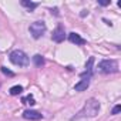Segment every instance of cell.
Masks as SVG:
<instances>
[{"instance_id":"obj_1","label":"cell","mask_w":121,"mask_h":121,"mask_svg":"<svg viewBox=\"0 0 121 121\" xmlns=\"http://www.w3.org/2000/svg\"><path fill=\"white\" fill-rule=\"evenodd\" d=\"M98 111H100V103H98V100L90 98V100L86 101L84 107L78 111V114H77L73 120H76V118H83V117H95V115L98 114Z\"/></svg>"},{"instance_id":"obj_2","label":"cell","mask_w":121,"mask_h":121,"mask_svg":"<svg viewBox=\"0 0 121 121\" xmlns=\"http://www.w3.org/2000/svg\"><path fill=\"white\" fill-rule=\"evenodd\" d=\"M10 61L16 66H27L29 64V57L26 53H23L22 50H14L10 53Z\"/></svg>"},{"instance_id":"obj_3","label":"cell","mask_w":121,"mask_h":121,"mask_svg":"<svg viewBox=\"0 0 121 121\" xmlns=\"http://www.w3.org/2000/svg\"><path fill=\"white\" fill-rule=\"evenodd\" d=\"M98 69L101 73L104 74H110V73H115L118 70V66L114 60H103V61L98 64Z\"/></svg>"},{"instance_id":"obj_4","label":"cell","mask_w":121,"mask_h":121,"mask_svg":"<svg viewBox=\"0 0 121 121\" xmlns=\"http://www.w3.org/2000/svg\"><path fill=\"white\" fill-rule=\"evenodd\" d=\"M44 31H46V23L41 20H37L30 26V33L34 39H40L44 34Z\"/></svg>"},{"instance_id":"obj_5","label":"cell","mask_w":121,"mask_h":121,"mask_svg":"<svg viewBox=\"0 0 121 121\" xmlns=\"http://www.w3.org/2000/svg\"><path fill=\"white\" fill-rule=\"evenodd\" d=\"M64 37H66V31H64V27H63V26H58V27L53 31V34H51V39H53V41H56V43H61V41L64 40Z\"/></svg>"},{"instance_id":"obj_6","label":"cell","mask_w":121,"mask_h":121,"mask_svg":"<svg viewBox=\"0 0 121 121\" xmlns=\"http://www.w3.org/2000/svg\"><path fill=\"white\" fill-rule=\"evenodd\" d=\"M23 118L26 120H30V121H39L43 118V115L39 112V111H34V110H26L23 112Z\"/></svg>"},{"instance_id":"obj_7","label":"cell","mask_w":121,"mask_h":121,"mask_svg":"<svg viewBox=\"0 0 121 121\" xmlns=\"http://www.w3.org/2000/svg\"><path fill=\"white\" fill-rule=\"evenodd\" d=\"M69 40H70L71 43H74V44H78V46H81V44L86 43V40H84L80 34H77V33H70V34H69Z\"/></svg>"},{"instance_id":"obj_8","label":"cell","mask_w":121,"mask_h":121,"mask_svg":"<svg viewBox=\"0 0 121 121\" xmlns=\"http://www.w3.org/2000/svg\"><path fill=\"white\" fill-rule=\"evenodd\" d=\"M88 86H90V81L86 78V80H81L80 83H77V84L74 86V90H76V91H84V90L88 88Z\"/></svg>"},{"instance_id":"obj_9","label":"cell","mask_w":121,"mask_h":121,"mask_svg":"<svg viewBox=\"0 0 121 121\" xmlns=\"http://www.w3.org/2000/svg\"><path fill=\"white\" fill-rule=\"evenodd\" d=\"M22 4L24 6V7H27L29 10H33V9H36L39 4L37 3H33V2H29V0H22Z\"/></svg>"},{"instance_id":"obj_10","label":"cell","mask_w":121,"mask_h":121,"mask_svg":"<svg viewBox=\"0 0 121 121\" xmlns=\"http://www.w3.org/2000/svg\"><path fill=\"white\" fill-rule=\"evenodd\" d=\"M33 61H34V64H36L37 67H40V66L44 64V58H43L40 54H36V56L33 57Z\"/></svg>"},{"instance_id":"obj_11","label":"cell","mask_w":121,"mask_h":121,"mask_svg":"<svg viewBox=\"0 0 121 121\" xmlns=\"http://www.w3.org/2000/svg\"><path fill=\"white\" fill-rule=\"evenodd\" d=\"M24 104H29V105H34L36 104V101H34V97L31 95V94H29V95H26V97H23V100H22Z\"/></svg>"},{"instance_id":"obj_12","label":"cell","mask_w":121,"mask_h":121,"mask_svg":"<svg viewBox=\"0 0 121 121\" xmlns=\"http://www.w3.org/2000/svg\"><path fill=\"white\" fill-rule=\"evenodd\" d=\"M22 91H23V87H22V86H13V87L10 88V94H12V95H19Z\"/></svg>"},{"instance_id":"obj_13","label":"cell","mask_w":121,"mask_h":121,"mask_svg":"<svg viewBox=\"0 0 121 121\" xmlns=\"http://www.w3.org/2000/svg\"><path fill=\"white\" fill-rule=\"evenodd\" d=\"M2 71H3V74H6V76H9V77H13V76H14V73L10 71V70H7L6 67H2Z\"/></svg>"},{"instance_id":"obj_14","label":"cell","mask_w":121,"mask_h":121,"mask_svg":"<svg viewBox=\"0 0 121 121\" xmlns=\"http://www.w3.org/2000/svg\"><path fill=\"white\" fill-rule=\"evenodd\" d=\"M121 111V105H115L114 108H112V114H118Z\"/></svg>"},{"instance_id":"obj_15","label":"cell","mask_w":121,"mask_h":121,"mask_svg":"<svg viewBox=\"0 0 121 121\" xmlns=\"http://www.w3.org/2000/svg\"><path fill=\"white\" fill-rule=\"evenodd\" d=\"M100 4L101 6H107V4H110V2H100Z\"/></svg>"}]
</instances>
